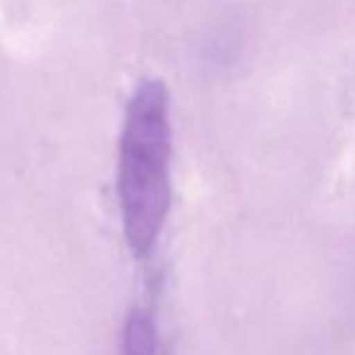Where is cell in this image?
<instances>
[{
  "label": "cell",
  "mask_w": 355,
  "mask_h": 355,
  "mask_svg": "<svg viewBox=\"0 0 355 355\" xmlns=\"http://www.w3.org/2000/svg\"><path fill=\"white\" fill-rule=\"evenodd\" d=\"M119 355H158L156 319L146 306H132L122 329V353Z\"/></svg>",
  "instance_id": "7a4b0ae2"
},
{
  "label": "cell",
  "mask_w": 355,
  "mask_h": 355,
  "mask_svg": "<svg viewBox=\"0 0 355 355\" xmlns=\"http://www.w3.org/2000/svg\"><path fill=\"white\" fill-rule=\"evenodd\" d=\"M171 98L161 80H141L124 107L117 146L122 234L139 261L151 258L171 209Z\"/></svg>",
  "instance_id": "6da1fadb"
}]
</instances>
